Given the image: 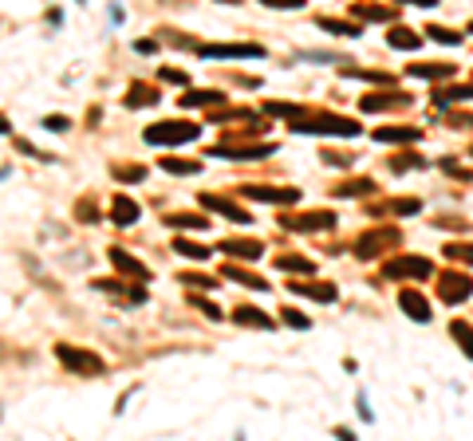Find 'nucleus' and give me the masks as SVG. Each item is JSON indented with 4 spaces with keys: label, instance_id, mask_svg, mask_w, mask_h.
I'll return each mask as SVG.
<instances>
[{
    "label": "nucleus",
    "instance_id": "nucleus-1",
    "mask_svg": "<svg viewBox=\"0 0 473 441\" xmlns=\"http://www.w3.org/2000/svg\"><path fill=\"white\" fill-rule=\"evenodd\" d=\"M202 134L197 122H154L146 131V142L150 146H181V142H193Z\"/></svg>",
    "mask_w": 473,
    "mask_h": 441
},
{
    "label": "nucleus",
    "instance_id": "nucleus-2",
    "mask_svg": "<svg viewBox=\"0 0 473 441\" xmlns=\"http://www.w3.org/2000/svg\"><path fill=\"white\" fill-rule=\"evenodd\" d=\"M292 131L296 134H343V138H355V134H359V122L339 119V114H335V119H332V114H323V119H308V122L296 119Z\"/></svg>",
    "mask_w": 473,
    "mask_h": 441
},
{
    "label": "nucleus",
    "instance_id": "nucleus-3",
    "mask_svg": "<svg viewBox=\"0 0 473 441\" xmlns=\"http://www.w3.org/2000/svg\"><path fill=\"white\" fill-rule=\"evenodd\" d=\"M383 276L387 280H430L434 264L426 261V256H399V261L383 264Z\"/></svg>",
    "mask_w": 473,
    "mask_h": 441
},
{
    "label": "nucleus",
    "instance_id": "nucleus-4",
    "mask_svg": "<svg viewBox=\"0 0 473 441\" xmlns=\"http://www.w3.org/2000/svg\"><path fill=\"white\" fill-rule=\"evenodd\" d=\"M56 359H60L67 371H75V374H91V379H95V374H103V359H99V355L75 351L71 343H60V347H56Z\"/></svg>",
    "mask_w": 473,
    "mask_h": 441
},
{
    "label": "nucleus",
    "instance_id": "nucleus-5",
    "mask_svg": "<svg viewBox=\"0 0 473 441\" xmlns=\"http://www.w3.org/2000/svg\"><path fill=\"white\" fill-rule=\"evenodd\" d=\"M399 241H403V232H399V229H371V232H363V237H359L355 252H359L363 261H375L383 249H394Z\"/></svg>",
    "mask_w": 473,
    "mask_h": 441
},
{
    "label": "nucleus",
    "instance_id": "nucleus-6",
    "mask_svg": "<svg viewBox=\"0 0 473 441\" xmlns=\"http://www.w3.org/2000/svg\"><path fill=\"white\" fill-rule=\"evenodd\" d=\"M205 60H257L264 55L261 44H205L202 48Z\"/></svg>",
    "mask_w": 473,
    "mask_h": 441
},
{
    "label": "nucleus",
    "instance_id": "nucleus-7",
    "mask_svg": "<svg viewBox=\"0 0 473 441\" xmlns=\"http://www.w3.org/2000/svg\"><path fill=\"white\" fill-rule=\"evenodd\" d=\"M438 291H442L446 303H462L473 296V280L465 272H446V276H438Z\"/></svg>",
    "mask_w": 473,
    "mask_h": 441
},
{
    "label": "nucleus",
    "instance_id": "nucleus-8",
    "mask_svg": "<svg viewBox=\"0 0 473 441\" xmlns=\"http://www.w3.org/2000/svg\"><path fill=\"white\" fill-rule=\"evenodd\" d=\"M280 225L292 232H320V229H332L335 225V213L316 209V213H300V217H280Z\"/></svg>",
    "mask_w": 473,
    "mask_h": 441
},
{
    "label": "nucleus",
    "instance_id": "nucleus-9",
    "mask_svg": "<svg viewBox=\"0 0 473 441\" xmlns=\"http://www.w3.org/2000/svg\"><path fill=\"white\" fill-rule=\"evenodd\" d=\"M245 197L268 201V205H292V201H300V190H292V185H245Z\"/></svg>",
    "mask_w": 473,
    "mask_h": 441
},
{
    "label": "nucleus",
    "instance_id": "nucleus-10",
    "mask_svg": "<svg viewBox=\"0 0 473 441\" xmlns=\"http://www.w3.org/2000/svg\"><path fill=\"white\" fill-rule=\"evenodd\" d=\"M399 308L410 315L414 323H430V300H426L422 291H414V288H406L403 296H399Z\"/></svg>",
    "mask_w": 473,
    "mask_h": 441
},
{
    "label": "nucleus",
    "instance_id": "nucleus-11",
    "mask_svg": "<svg viewBox=\"0 0 473 441\" xmlns=\"http://www.w3.org/2000/svg\"><path fill=\"white\" fill-rule=\"evenodd\" d=\"M111 264L119 272H127V276H134V280H150V268H146L142 261H134L127 249H111Z\"/></svg>",
    "mask_w": 473,
    "mask_h": 441
},
{
    "label": "nucleus",
    "instance_id": "nucleus-12",
    "mask_svg": "<svg viewBox=\"0 0 473 441\" xmlns=\"http://www.w3.org/2000/svg\"><path fill=\"white\" fill-rule=\"evenodd\" d=\"M202 205H205V209H213V213H225V217L237 220V225H249V220H252L241 205H233V201H225V197H213V193H209V197L202 193Z\"/></svg>",
    "mask_w": 473,
    "mask_h": 441
},
{
    "label": "nucleus",
    "instance_id": "nucleus-13",
    "mask_svg": "<svg viewBox=\"0 0 473 441\" xmlns=\"http://www.w3.org/2000/svg\"><path fill=\"white\" fill-rule=\"evenodd\" d=\"M233 320L245 323V327H261V331H272V327H276V323H272L261 308H252V303H241V308L233 311Z\"/></svg>",
    "mask_w": 473,
    "mask_h": 441
},
{
    "label": "nucleus",
    "instance_id": "nucleus-14",
    "mask_svg": "<svg viewBox=\"0 0 473 441\" xmlns=\"http://www.w3.org/2000/svg\"><path fill=\"white\" fill-rule=\"evenodd\" d=\"M272 150H276V146L268 142V146H217L213 154H217V158H245V162H252V158H264V154H272Z\"/></svg>",
    "mask_w": 473,
    "mask_h": 441
},
{
    "label": "nucleus",
    "instance_id": "nucleus-15",
    "mask_svg": "<svg viewBox=\"0 0 473 441\" xmlns=\"http://www.w3.org/2000/svg\"><path fill=\"white\" fill-rule=\"evenodd\" d=\"M111 220H115V225H122V229H127V225H134V220H138V205H134L131 197H122V193H119V197L111 201Z\"/></svg>",
    "mask_w": 473,
    "mask_h": 441
},
{
    "label": "nucleus",
    "instance_id": "nucleus-16",
    "mask_svg": "<svg viewBox=\"0 0 473 441\" xmlns=\"http://www.w3.org/2000/svg\"><path fill=\"white\" fill-rule=\"evenodd\" d=\"M221 249L229 256H237V261H261L264 256V244H257V241H221Z\"/></svg>",
    "mask_w": 473,
    "mask_h": 441
},
{
    "label": "nucleus",
    "instance_id": "nucleus-17",
    "mask_svg": "<svg viewBox=\"0 0 473 441\" xmlns=\"http://www.w3.org/2000/svg\"><path fill=\"white\" fill-rule=\"evenodd\" d=\"M288 291H292V296H312V300H335V284H300V280H292Z\"/></svg>",
    "mask_w": 473,
    "mask_h": 441
},
{
    "label": "nucleus",
    "instance_id": "nucleus-18",
    "mask_svg": "<svg viewBox=\"0 0 473 441\" xmlns=\"http://www.w3.org/2000/svg\"><path fill=\"white\" fill-rule=\"evenodd\" d=\"M225 280H237V284H245V288H252V291H268V280H261V276H252V272H241L237 264H225V272H221Z\"/></svg>",
    "mask_w": 473,
    "mask_h": 441
},
{
    "label": "nucleus",
    "instance_id": "nucleus-19",
    "mask_svg": "<svg viewBox=\"0 0 473 441\" xmlns=\"http://www.w3.org/2000/svg\"><path fill=\"white\" fill-rule=\"evenodd\" d=\"M375 138L379 142H418L422 131L418 126H383V131H375Z\"/></svg>",
    "mask_w": 473,
    "mask_h": 441
},
{
    "label": "nucleus",
    "instance_id": "nucleus-20",
    "mask_svg": "<svg viewBox=\"0 0 473 441\" xmlns=\"http://www.w3.org/2000/svg\"><path fill=\"white\" fill-rule=\"evenodd\" d=\"M406 103V95H394V91H387V95H363V103L359 107L371 114V110H387V107H403Z\"/></svg>",
    "mask_w": 473,
    "mask_h": 441
},
{
    "label": "nucleus",
    "instance_id": "nucleus-21",
    "mask_svg": "<svg viewBox=\"0 0 473 441\" xmlns=\"http://www.w3.org/2000/svg\"><path fill=\"white\" fill-rule=\"evenodd\" d=\"M162 99V91H154V87H146V83H134L131 87V95H127V107H154V103Z\"/></svg>",
    "mask_w": 473,
    "mask_h": 441
},
{
    "label": "nucleus",
    "instance_id": "nucleus-22",
    "mask_svg": "<svg viewBox=\"0 0 473 441\" xmlns=\"http://www.w3.org/2000/svg\"><path fill=\"white\" fill-rule=\"evenodd\" d=\"M453 63H410V75H418V79H446V75H453Z\"/></svg>",
    "mask_w": 473,
    "mask_h": 441
},
{
    "label": "nucleus",
    "instance_id": "nucleus-23",
    "mask_svg": "<svg viewBox=\"0 0 473 441\" xmlns=\"http://www.w3.org/2000/svg\"><path fill=\"white\" fill-rule=\"evenodd\" d=\"M387 44H391V48H403V51H414L418 44H422V36L410 32V28H391L387 32Z\"/></svg>",
    "mask_w": 473,
    "mask_h": 441
},
{
    "label": "nucleus",
    "instance_id": "nucleus-24",
    "mask_svg": "<svg viewBox=\"0 0 473 441\" xmlns=\"http://www.w3.org/2000/svg\"><path fill=\"white\" fill-rule=\"evenodd\" d=\"M465 99H473V87H446V91H434V103H438V107L465 103Z\"/></svg>",
    "mask_w": 473,
    "mask_h": 441
},
{
    "label": "nucleus",
    "instance_id": "nucleus-25",
    "mask_svg": "<svg viewBox=\"0 0 473 441\" xmlns=\"http://www.w3.org/2000/svg\"><path fill=\"white\" fill-rule=\"evenodd\" d=\"M174 225V229H197V232H205L209 229V217H193V213H174V217H166Z\"/></svg>",
    "mask_w": 473,
    "mask_h": 441
},
{
    "label": "nucleus",
    "instance_id": "nucleus-26",
    "mask_svg": "<svg viewBox=\"0 0 473 441\" xmlns=\"http://www.w3.org/2000/svg\"><path fill=\"white\" fill-rule=\"evenodd\" d=\"M450 335L462 343V351L473 359V327H469V323H465V320H453V323H450Z\"/></svg>",
    "mask_w": 473,
    "mask_h": 441
},
{
    "label": "nucleus",
    "instance_id": "nucleus-27",
    "mask_svg": "<svg viewBox=\"0 0 473 441\" xmlns=\"http://www.w3.org/2000/svg\"><path fill=\"white\" fill-rule=\"evenodd\" d=\"M221 99H225L221 91H190L181 103H186V107H217Z\"/></svg>",
    "mask_w": 473,
    "mask_h": 441
},
{
    "label": "nucleus",
    "instance_id": "nucleus-28",
    "mask_svg": "<svg viewBox=\"0 0 473 441\" xmlns=\"http://www.w3.org/2000/svg\"><path fill=\"white\" fill-rule=\"evenodd\" d=\"M371 190H375V181H367V178H355V181L335 185V193H339V197H359V193H371Z\"/></svg>",
    "mask_w": 473,
    "mask_h": 441
},
{
    "label": "nucleus",
    "instance_id": "nucleus-29",
    "mask_svg": "<svg viewBox=\"0 0 473 441\" xmlns=\"http://www.w3.org/2000/svg\"><path fill=\"white\" fill-rule=\"evenodd\" d=\"M426 36H430V40H438V44H450V48H458V44H462V32H450V28H442V24L426 28Z\"/></svg>",
    "mask_w": 473,
    "mask_h": 441
},
{
    "label": "nucleus",
    "instance_id": "nucleus-30",
    "mask_svg": "<svg viewBox=\"0 0 473 441\" xmlns=\"http://www.w3.org/2000/svg\"><path fill=\"white\" fill-rule=\"evenodd\" d=\"M355 16L359 20H391V8H375V4H355Z\"/></svg>",
    "mask_w": 473,
    "mask_h": 441
},
{
    "label": "nucleus",
    "instance_id": "nucleus-31",
    "mask_svg": "<svg viewBox=\"0 0 473 441\" xmlns=\"http://www.w3.org/2000/svg\"><path fill=\"white\" fill-rule=\"evenodd\" d=\"M276 268H284V272H312L316 264L308 261V256H280V261H276Z\"/></svg>",
    "mask_w": 473,
    "mask_h": 441
},
{
    "label": "nucleus",
    "instance_id": "nucleus-32",
    "mask_svg": "<svg viewBox=\"0 0 473 441\" xmlns=\"http://www.w3.org/2000/svg\"><path fill=\"white\" fill-rule=\"evenodd\" d=\"M162 170L166 173H197L202 166L197 162H181V158H162Z\"/></svg>",
    "mask_w": 473,
    "mask_h": 441
},
{
    "label": "nucleus",
    "instance_id": "nucleus-33",
    "mask_svg": "<svg viewBox=\"0 0 473 441\" xmlns=\"http://www.w3.org/2000/svg\"><path fill=\"white\" fill-rule=\"evenodd\" d=\"M174 249H178L181 256H190V261H205V256H209V249H202L197 241H174Z\"/></svg>",
    "mask_w": 473,
    "mask_h": 441
},
{
    "label": "nucleus",
    "instance_id": "nucleus-34",
    "mask_svg": "<svg viewBox=\"0 0 473 441\" xmlns=\"http://www.w3.org/2000/svg\"><path fill=\"white\" fill-rule=\"evenodd\" d=\"M422 166H426V158H418V154H403V158L391 162L394 173H403V170H422Z\"/></svg>",
    "mask_w": 473,
    "mask_h": 441
},
{
    "label": "nucleus",
    "instance_id": "nucleus-35",
    "mask_svg": "<svg viewBox=\"0 0 473 441\" xmlns=\"http://www.w3.org/2000/svg\"><path fill=\"white\" fill-rule=\"evenodd\" d=\"M446 256H450V261H462V264H473V244H446Z\"/></svg>",
    "mask_w": 473,
    "mask_h": 441
},
{
    "label": "nucleus",
    "instance_id": "nucleus-36",
    "mask_svg": "<svg viewBox=\"0 0 473 441\" xmlns=\"http://www.w3.org/2000/svg\"><path fill=\"white\" fill-rule=\"evenodd\" d=\"M320 28L335 32V36H359L363 32V28H355V24H347V20H320Z\"/></svg>",
    "mask_w": 473,
    "mask_h": 441
},
{
    "label": "nucleus",
    "instance_id": "nucleus-37",
    "mask_svg": "<svg viewBox=\"0 0 473 441\" xmlns=\"http://www.w3.org/2000/svg\"><path fill=\"white\" fill-rule=\"evenodd\" d=\"M268 114H280V119H300V107L296 103H268Z\"/></svg>",
    "mask_w": 473,
    "mask_h": 441
},
{
    "label": "nucleus",
    "instance_id": "nucleus-38",
    "mask_svg": "<svg viewBox=\"0 0 473 441\" xmlns=\"http://www.w3.org/2000/svg\"><path fill=\"white\" fill-rule=\"evenodd\" d=\"M178 280H186L190 288H217V280H209V276H197V272H186V276H178Z\"/></svg>",
    "mask_w": 473,
    "mask_h": 441
},
{
    "label": "nucleus",
    "instance_id": "nucleus-39",
    "mask_svg": "<svg viewBox=\"0 0 473 441\" xmlns=\"http://www.w3.org/2000/svg\"><path fill=\"white\" fill-rule=\"evenodd\" d=\"M115 178H119V181H142V178H146V166H127V170H115Z\"/></svg>",
    "mask_w": 473,
    "mask_h": 441
},
{
    "label": "nucleus",
    "instance_id": "nucleus-40",
    "mask_svg": "<svg viewBox=\"0 0 473 441\" xmlns=\"http://www.w3.org/2000/svg\"><path fill=\"white\" fill-rule=\"evenodd\" d=\"M391 209L394 213H418V209H422V201H418V197H403V201H391Z\"/></svg>",
    "mask_w": 473,
    "mask_h": 441
},
{
    "label": "nucleus",
    "instance_id": "nucleus-41",
    "mask_svg": "<svg viewBox=\"0 0 473 441\" xmlns=\"http://www.w3.org/2000/svg\"><path fill=\"white\" fill-rule=\"evenodd\" d=\"M284 323H288V327H300V331L312 327V320H308V315H300V311H284Z\"/></svg>",
    "mask_w": 473,
    "mask_h": 441
},
{
    "label": "nucleus",
    "instance_id": "nucleus-42",
    "mask_svg": "<svg viewBox=\"0 0 473 441\" xmlns=\"http://www.w3.org/2000/svg\"><path fill=\"white\" fill-rule=\"evenodd\" d=\"M44 126H48V131H56V134H63V131H67V119H63V114H48V119H44Z\"/></svg>",
    "mask_w": 473,
    "mask_h": 441
},
{
    "label": "nucleus",
    "instance_id": "nucleus-43",
    "mask_svg": "<svg viewBox=\"0 0 473 441\" xmlns=\"http://www.w3.org/2000/svg\"><path fill=\"white\" fill-rule=\"evenodd\" d=\"M162 79L166 83H190L186 79V71H178V67H162Z\"/></svg>",
    "mask_w": 473,
    "mask_h": 441
},
{
    "label": "nucleus",
    "instance_id": "nucleus-44",
    "mask_svg": "<svg viewBox=\"0 0 473 441\" xmlns=\"http://www.w3.org/2000/svg\"><path fill=\"white\" fill-rule=\"evenodd\" d=\"M264 4H268V8H300L304 0H264Z\"/></svg>",
    "mask_w": 473,
    "mask_h": 441
},
{
    "label": "nucleus",
    "instance_id": "nucleus-45",
    "mask_svg": "<svg viewBox=\"0 0 473 441\" xmlns=\"http://www.w3.org/2000/svg\"><path fill=\"white\" fill-rule=\"evenodd\" d=\"M193 303H197V308L205 311V315H209V320H221V311L213 308V303H205V300H197V296H193Z\"/></svg>",
    "mask_w": 473,
    "mask_h": 441
},
{
    "label": "nucleus",
    "instance_id": "nucleus-46",
    "mask_svg": "<svg viewBox=\"0 0 473 441\" xmlns=\"http://www.w3.org/2000/svg\"><path fill=\"white\" fill-rule=\"evenodd\" d=\"M410 4H426V8H434V4H438V0H410Z\"/></svg>",
    "mask_w": 473,
    "mask_h": 441
},
{
    "label": "nucleus",
    "instance_id": "nucleus-47",
    "mask_svg": "<svg viewBox=\"0 0 473 441\" xmlns=\"http://www.w3.org/2000/svg\"><path fill=\"white\" fill-rule=\"evenodd\" d=\"M0 134H8V122H4V114H0Z\"/></svg>",
    "mask_w": 473,
    "mask_h": 441
},
{
    "label": "nucleus",
    "instance_id": "nucleus-48",
    "mask_svg": "<svg viewBox=\"0 0 473 441\" xmlns=\"http://www.w3.org/2000/svg\"><path fill=\"white\" fill-rule=\"evenodd\" d=\"M469 32H473V24H469Z\"/></svg>",
    "mask_w": 473,
    "mask_h": 441
}]
</instances>
